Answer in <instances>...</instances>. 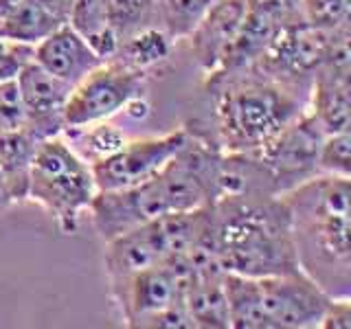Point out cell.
I'll return each instance as SVG.
<instances>
[{"instance_id": "obj_1", "label": "cell", "mask_w": 351, "mask_h": 329, "mask_svg": "<svg viewBox=\"0 0 351 329\" xmlns=\"http://www.w3.org/2000/svg\"><path fill=\"white\" fill-rule=\"evenodd\" d=\"M222 149L189 130L182 149L154 175L130 189L99 191L90 204L97 235L104 241L169 213L213 204L215 171Z\"/></svg>"}, {"instance_id": "obj_2", "label": "cell", "mask_w": 351, "mask_h": 329, "mask_svg": "<svg viewBox=\"0 0 351 329\" xmlns=\"http://www.w3.org/2000/svg\"><path fill=\"white\" fill-rule=\"evenodd\" d=\"M281 197L299 270L332 299H351V178L318 173Z\"/></svg>"}, {"instance_id": "obj_3", "label": "cell", "mask_w": 351, "mask_h": 329, "mask_svg": "<svg viewBox=\"0 0 351 329\" xmlns=\"http://www.w3.org/2000/svg\"><path fill=\"white\" fill-rule=\"evenodd\" d=\"M208 211L222 272L252 279L299 272L290 211L281 195L226 197L208 204Z\"/></svg>"}, {"instance_id": "obj_4", "label": "cell", "mask_w": 351, "mask_h": 329, "mask_svg": "<svg viewBox=\"0 0 351 329\" xmlns=\"http://www.w3.org/2000/svg\"><path fill=\"white\" fill-rule=\"evenodd\" d=\"M208 90L215 97V143L224 151H257L301 117L310 101L255 73L228 77Z\"/></svg>"}, {"instance_id": "obj_5", "label": "cell", "mask_w": 351, "mask_h": 329, "mask_svg": "<svg viewBox=\"0 0 351 329\" xmlns=\"http://www.w3.org/2000/svg\"><path fill=\"white\" fill-rule=\"evenodd\" d=\"M97 193L93 167L62 134L40 141L31 164L27 200L47 211L64 235L75 233Z\"/></svg>"}, {"instance_id": "obj_6", "label": "cell", "mask_w": 351, "mask_h": 329, "mask_svg": "<svg viewBox=\"0 0 351 329\" xmlns=\"http://www.w3.org/2000/svg\"><path fill=\"white\" fill-rule=\"evenodd\" d=\"M332 31L299 20L281 29L244 73H255L310 99L312 82L325 60ZM241 75V73H239Z\"/></svg>"}, {"instance_id": "obj_7", "label": "cell", "mask_w": 351, "mask_h": 329, "mask_svg": "<svg viewBox=\"0 0 351 329\" xmlns=\"http://www.w3.org/2000/svg\"><path fill=\"white\" fill-rule=\"evenodd\" d=\"M147 75L108 60L73 86L64 110V130L110 121L145 95Z\"/></svg>"}, {"instance_id": "obj_8", "label": "cell", "mask_w": 351, "mask_h": 329, "mask_svg": "<svg viewBox=\"0 0 351 329\" xmlns=\"http://www.w3.org/2000/svg\"><path fill=\"white\" fill-rule=\"evenodd\" d=\"M323 138V127L318 125L310 110H305L301 117H296L292 123L257 149L261 162L270 171L277 195H285L321 173L318 156H321Z\"/></svg>"}, {"instance_id": "obj_9", "label": "cell", "mask_w": 351, "mask_h": 329, "mask_svg": "<svg viewBox=\"0 0 351 329\" xmlns=\"http://www.w3.org/2000/svg\"><path fill=\"white\" fill-rule=\"evenodd\" d=\"M332 296L305 274H274L257 279L261 329H312L321 325Z\"/></svg>"}, {"instance_id": "obj_10", "label": "cell", "mask_w": 351, "mask_h": 329, "mask_svg": "<svg viewBox=\"0 0 351 329\" xmlns=\"http://www.w3.org/2000/svg\"><path fill=\"white\" fill-rule=\"evenodd\" d=\"M189 138V127L167 132L162 136L125 141L114 154L93 164L99 191L130 189L154 178Z\"/></svg>"}, {"instance_id": "obj_11", "label": "cell", "mask_w": 351, "mask_h": 329, "mask_svg": "<svg viewBox=\"0 0 351 329\" xmlns=\"http://www.w3.org/2000/svg\"><path fill=\"white\" fill-rule=\"evenodd\" d=\"M303 20L301 0H246V20L219 69L204 77L206 88L248 71L281 29Z\"/></svg>"}, {"instance_id": "obj_12", "label": "cell", "mask_w": 351, "mask_h": 329, "mask_svg": "<svg viewBox=\"0 0 351 329\" xmlns=\"http://www.w3.org/2000/svg\"><path fill=\"white\" fill-rule=\"evenodd\" d=\"M186 283L171 263L141 270L110 285V294L128 327H149V323L169 307L184 301Z\"/></svg>"}, {"instance_id": "obj_13", "label": "cell", "mask_w": 351, "mask_h": 329, "mask_svg": "<svg viewBox=\"0 0 351 329\" xmlns=\"http://www.w3.org/2000/svg\"><path fill=\"white\" fill-rule=\"evenodd\" d=\"M16 84L25 108V130L36 141L60 136L73 86L53 77L33 60L18 73Z\"/></svg>"}, {"instance_id": "obj_14", "label": "cell", "mask_w": 351, "mask_h": 329, "mask_svg": "<svg viewBox=\"0 0 351 329\" xmlns=\"http://www.w3.org/2000/svg\"><path fill=\"white\" fill-rule=\"evenodd\" d=\"M246 20V0H217L189 31L191 55L204 77L213 75L235 44Z\"/></svg>"}, {"instance_id": "obj_15", "label": "cell", "mask_w": 351, "mask_h": 329, "mask_svg": "<svg viewBox=\"0 0 351 329\" xmlns=\"http://www.w3.org/2000/svg\"><path fill=\"white\" fill-rule=\"evenodd\" d=\"M33 62L66 84H80L104 60L93 51L86 38L73 25L64 22L33 47Z\"/></svg>"}, {"instance_id": "obj_16", "label": "cell", "mask_w": 351, "mask_h": 329, "mask_svg": "<svg viewBox=\"0 0 351 329\" xmlns=\"http://www.w3.org/2000/svg\"><path fill=\"white\" fill-rule=\"evenodd\" d=\"M40 141L33 138L25 127L0 132V173L9 186L14 204L27 202L31 164Z\"/></svg>"}, {"instance_id": "obj_17", "label": "cell", "mask_w": 351, "mask_h": 329, "mask_svg": "<svg viewBox=\"0 0 351 329\" xmlns=\"http://www.w3.org/2000/svg\"><path fill=\"white\" fill-rule=\"evenodd\" d=\"M184 307L193 329H226L228 303L224 292V274H204L197 277L184 294Z\"/></svg>"}, {"instance_id": "obj_18", "label": "cell", "mask_w": 351, "mask_h": 329, "mask_svg": "<svg viewBox=\"0 0 351 329\" xmlns=\"http://www.w3.org/2000/svg\"><path fill=\"white\" fill-rule=\"evenodd\" d=\"M110 5L112 0H77L69 20L104 62L114 58L121 44L110 20Z\"/></svg>"}, {"instance_id": "obj_19", "label": "cell", "mask_w": 351, "mask_h": 329, "mask_svg": "<svg viewBox=\"0 0 351 329\" xmlns=\"http://www.w3.org/2000/svg\"><path fill=\"white\" fill-rule=\"evenodd\" d=\"M171 44L173 38L162 27H147L132 33L121 42L112 60L123 64L125 69L147 75L152 69H156V66L169 60Z\"/></svg>"}, {"instance_id": "obj_20", "label": "cell", "mask_w": 351, "mask_h": 329, "mask_svg": "<svg viewBox=\"0 0 351 329\" xmlns=\"http://www.w3.org/2000/svg\"><path fill=\"white\" fill-rule=\"evenodd\" d=\"M64 22L53 18L38 0H22L0 20V38L36 47Z\"/></svg>"}, {"instance_id": "obj_21", "label": "cell", "mask_w": 351, "mask_h": 329, "mask_svg": "<svg viewBox=\"0 0 351 329\" xmlns=\"http://www.w3.org/2000/svg\"><path fill=\"white\" fill-rule=\"evenodd\" d=\"M62 138L80 154V156L90 164L108 158L128 141L125 134L119 127H114L110 121H99L84 127H66L62 132Z\"/></svg>"}, {"instance_id": "obj_22", "label": "cell", "mask_w": 351, "mask_h": 329, "mask_svg": "<svg viewBox=\"0 0 351 329\" xmlns=\"http://www.w3.org/2000/svg\"><path fill=\"white\" fill-rule=\"evenodd\" d=\"M110 20L119 40L147 27L160 25V0H112L110 5Z\"/></svg>"}, {"instance_id": "obj_23", "label": "cell", "mask_w": 351, "mask_h": 329, "mask_svg": "<svg viewBox=\"0 0 351 329\" xmlns=\"http://www.w3.org/2000/svg\"><path fill=\"white\" fill-rule=\"evenodd\" d=\"M213 3L217 0H160V25L173 40H184Z\"/></svg>"}, {"instance_id": "obj_24", "label": "cell", "mask_w": 351, "mask_h": 329, "mask_svg": "<svg viewBox=\"0 0 351 329\" xmlns=\"http://www.w3.org/2000/svg\"><path fill=\"white\" fill-rule=\"evenodd\" d=\"M318 167L321 173L340 175V178H351V132H336V134H325L321 145V156H318Z\"/></svg>"}, {"instance_id": "obj_25", "label": "cell", "mask_w": 351, "mask_h": 329, "mask_svg": "<svg viewBox=\"0 0 351 329\" xmlns=\"http://www.w3.org/2000/svg\"><path fill=\"white\" fill-rule=\"evenodd\" d=\"M301 14L312 27L334 31L351 25V0H301Z\"/></svg>"}, {"instance_id": "obj_26", "label": "cell", "mask_w": 351, "mask_h": 329, "mask_svg": "<svg viewBox=\"0 0 351 329\" xmlns=\"http://www.w3.org/2000/svg\"><path fill=\"white\" fill-rule=\"evenodd\" d=\"M20 127H25V108H22L20 90L14 80L0 84V132Z\"/></svg>"}, {"instance_id": "obj_27", "label": "cell", "mask_w": 351, "mask_h": 329, "mask_svg": "<svg viewBox=\"0 0 351 329\" xmlns=\"http://www.w3.org/2000/svg\"><path fill=\"white\" fill-rule=\"evenodd\" d=\"M33 60V47L0 38V84L14 82L18 73Z\"/></svg>"}, {"instance_id": "obj_28", "label": "cell", "mask_w": 351, "mask_h": 329, "mask_svg": "<svg viewBox=\"0 0 351 329\" xmlns=\"http://www.w3.org/2000/svg\"><path fill=\"white\" fill-rule=\"evenodd\" d=\"M321 329H349L351 327V299H329L321 318Z\"/></svg>"}, {"instance_id": "obj_29", "label": "cell", "mask_w": 351, "mask_h": 329, "mask_svg": "<svg viewBox=\"0 0 351 329\" xmlns=\"http://www.w3.org/2000/svg\"><path fill=\"white\" fill-rule=\"evenodd\" d=\"M38 3L47 9L53 18H58L60 22H69L77 0H38Z\"/></svg>"}, {"instance_id": "obj_30", "label": "cell", "mask_w": 351, "mask_h": 329, "mask_svg": "<svg viewBox=\"0 0 351 329\" xmlns=\"http://www.w3.org/2000/svg\"><path fill=\"white\" fill-rule=\"evenodd\" d=\"M9 206H14V200H11V193H9V186L0 173V213H5Z\"/></svg>"}]
</instances>
